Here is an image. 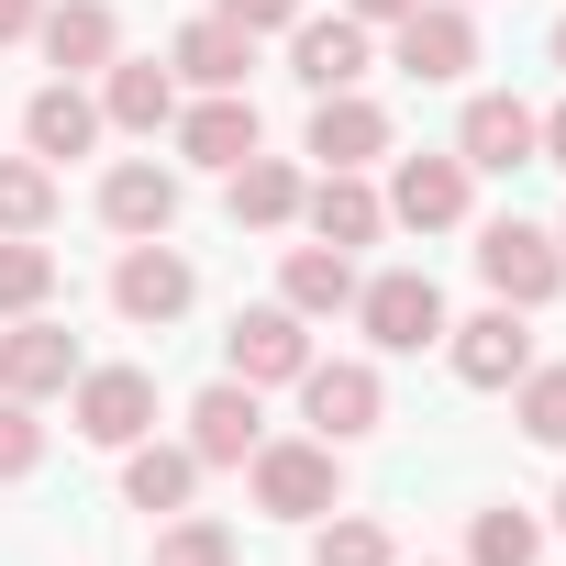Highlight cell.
Segmentation results:
<instances>
[{
    "mask_svg": "<svg viewBox=\"0 0 566 566\" xmlns=\"http://www.w3.org/2000/svg\"><path fill=\"white\" fill-rule=\"evenodd\" d=\"M244 489H255L266 522H323V511H345V444H323V433H266V444L244 455Z\"/></svg>",
    "mask_w": 566,
    "mask_h": 566,
    "instance_id": "1",
    "label": "cell"
},
{
    "mask_svg": "<svg viewBox=\"0 0 566 566\" xmlns=\"http://www.w3.org/2000/svg\"><path fill=\"white\" fill-rule=\"evenodd\" d=\"M478 277H489V301H511V312H544V301L566 290V244H555L544 222L500 211V222H478Z\"/></svg>",
    "mask_w": 566,
    "mask_h": 566,
    "instance_id": "2",
    "label": "cell"
},
{
    "mask_svg": "<svg viewBox=\"0 0 566 566\" xmlns=\"http://www.w3.org/2000/svg\"><path fill=\"white\" fill-rule=\"evenodd\" d=\"M444 290L422 266H378V277H356V334L378 345V356H422V345H444Z\"/></svg>",
    "mask_w": 566,
    "mask_h": 566,
    "instance_id": "3",
    "label": "cell"
},
{
    "mask_svg": "<svg viewBox=\"0 0 566 566\" xmlns=\"http://www.w3.org/2000/svg\"><path fill=\"white\" fill-rule=\"evenodd\" d=\"M189 301H200V266H189L167 233L123 244V266H112V312H123L134 334H167V323H189Z\"/></svg>",
    "mask_w": 566,
    "mask_h": 566,
    "instance_id": "4",
    "label": "cell"
},
{
    "mask_svg": "<svg viewBox=\"0 0 566 566\" xmlns=\"http://www.w3.org/2000/svg\"><path fill=\"white\" fill-rule=\"evenodd\" d=\"M67 422H78V444L123 455V444L156 433V378H145V367H78V378H67Z\"/></svg>",
    "mask_w": 566,
    "mask_h": 566,
    "instance_id": "5",
    "label": "cell"
},
{
    "mask_svg": "<svg viewBox=\"0 0 566 566\" xmlns=\"http://www.w3.org/2000/svg\"><path fill=\"white\" fill-rule=\"evenodd\" d=\"M301 422H312L323 444H367V433L389 422L378 367H367V356H312V367H301Z\"/></svg>",
    "mask_w": 566,
    "mask_h": 566,
    "instance_id": "6",
    "label": "cell"
},
{
    "mask_svg": "<svg viewBox=\"0 0 566 566\" xmlns=\"http://www.w3.org/2000/svg\"><path fill=\"white\" fill-rule=\"evenodd\" d=\"M301 367H312V323H301L290 301L233 312V334H222V378H244V389H301Z\"/></svg>",
    "mask_w": 566,
    "mask_h": 566,
    "instance_id": "7",
    "label": "cell"
},
{
    "mask_svg": "<svg viewBox=\"0 0 566 566\" xmlns=\"http://www.w3.org/2000/svg\"><path fill=\"white\" fill-rule=\"evenodd\" d=\"M389 67L422 78V90L467 78V67H478V12H467V0H411V12L389 23Z\"/></svg>",
    "mask_w": 566,
    "mask_h": 566,
    "instance_id": "8",
    "label": "cell"
},
{
    "mask_svg": "<svg viewBox=\"0 0 566 566\" xmlns=\"http://www.w3.org/2000/svg\"><path fill=\"white\" fill-rule=\"evenodd\" d=\"M378 200H389V222H411V233H455V222L478 211V167H467L455 145H444V156H400Z\"/></svg>",
    "mask_w": 566,
    "mask_h": 566,
    "instance_id": "9",
    "label": "cell"
},
{
    "mask_svg": "<svg viewBox=\"0 0 566 566\" xmlns=\"http://www.w3.org/2000/svg\"><path fill=\"white\" fill-rule=\"evenodd\" d=\"M444 367H455L467 389H511V378L533 367V312H511V301H489V312H467V323H444Z\"/></svg>",
    "mask_w": 566,
    "mask_h": 566,
    "instance_id": "10",
    "label": "cell"
},
{
    "mask_svg": "<svg viewBox=\"0 0 566 566\" xmlns=\"http://www.w3.org/2000/svg\"><path fill=\"white\" fill-rule=\"evenodd\" d=\"M367 67H378V34H367L356 12H301V23H290V78H301L312 101H323V90H356Z\"/></svg>",
    "mask_w": 566,
    "mask_h": 566,
    "instance_id": "11",
    "label": "cell"
},
{
    "mask_svg": "<svg viewBox=\"0 0 566 566\" xmlns=\"http://www.w3.org/2000/svg\"><path fill=\"white\" fill-rule=\"evenodd\" d=\"M167 134H178V156H189V167H211V178H233V167L266 145V123H255V101H244V90H200V101H178V123H167Z\"/></svg>",
    "mask_w": 566,
    "mask_h": 566,
    "instance_id": "12",
    "label": "cell"
},
{
    "mask_svg": "<svg viewBox=\"0 0 566 566\" xmlns=\"http://www.w3.org/2000/svg\"><path fill=\"white\" fill-rule=\"evenodd\" d=\"M34 45H45L56 78H101V67L123 56V12H112V0H45V12H34Z\"/></svg>",
    "mask_w": 566,
    "mask_h": 566,
    "instance_id": "13",
    "label": "cell"
},
{
    "mask_svg": "<svg viewBox=\"0 0 566 566\" xmlns=\"http://www.w3.org/2000/svg\"><path fill=\"white\" fill-rule=\"evenodd\" d=\"M78 367H90V356H78V334H67V323H45V312H23L12 334H0V400H56Z\"/></svg>",
    "mask_w": 566,
    "mask_h": 566,
    "instance_id": "14",
    "label": "cell"
},
{
    "mask_svg": "<svg viewBox=\"0 0 566 566\" xmlns=\"http://www.w3.org/2000/svg\"><path fill=\"white\" fill-rule=\"evenodd\" d=\"M533 134H544V112H533V101L478 90V101H467V123H455V156H467L478 178H511V167H533Z\"/></svg>",
    "mask_w": 566,
    "mask_h": 566,
    "instance_id": "15",
    "label": "cell"
},
{
    "mask_svg": "<svg viewBox=\"0 0 566 566\" xmlns=\"http://www.w3.org/2000/svg\"><path fill=\"white\" fill-rule=\"evenodd\" d=\"M255 400H266V389H244V378H211V389L189 400V433H178V444H189L200 467H244V455L266 444V411H255Z\"/></svg>",
    "mask_w": 566,
    "mask_h": 566,
    "instance_id": "16",
    "label": "cell"
},
{
    "mask_svg": "<svg viewBox=\"0 0 566 566\" xmlns=\"http://www.w3.org/2000/svg\"><path fill=\"white\" fill-rule=\"evenodd\" d=\"M112 123H101V90H78V78H45L34 101H23V156H45V167H67V156H90Z\"/></svg>",
    "mask_w": 566,
    "mask_h": 566,
    "instance_id": "17",
    "label": "cell"
},
{
    "mask_svg": "<svg viewBox=\"0 0 566 566\" xmlns=\"http://www.w3.org/2000/svg\"><path fill=\"white\" fill-rule=\"evenodd\" d=\"M101 222H112L123 244L178 233V167H167V156H123V167L101 178Z\"/></svg>",
    "mask_w": 566,
    "mask_h": 566,
    "instance_id": "18",
    "label": "cell"
},
{
    "mask_svg": "<svg viewBox=\"0 0 566 566\" xmlns=\"http://www.w3.org/2000/svg\"><path fill=\"white\" fill-rule=\"evenodd\" d=\"M301 222H312V244H345V255H356V244L389 233V200L367 189V167H323V178L301 189Z\"/></svg>",
    "mask_w": 566,
    "mask_h": 566,
    "instance_id": "19",
    "label": "cell"
},
{
    "mask_svg": "<svg viewBox=\"0 0 566 566\" xmlns=\"http://www.w3.org/2000/svg\"><path fill=\"white\" fill-rule=\"evenodd\" d=\"M301 189H312V178H301L290 156L255 145V156L222 178V211H233V233H290V222H301Z\"/></svg>",
    "mask_w": 566,
    "mask_h": 566,
    "instance_id": "20",
    "label": "cell"
},
{
    "mask_svg": "<svg viewBox=\"0 0 566 566\" xmlns=\"http://www.w3.org/2000/svg\"><path fill=\"white\" fill-rule=\"evenodd\" d=\"M101 123H112V134H167V123H178V67L112 56V67H101Z\"/></svg>",
    "mask_w": 566,
    "mask_h": 566,
    "instance_id": "21",
    "label": "cell"
},
{
    "mask_svg": "<svg viewBox=\"0 0 566 566\" xmlns=\"http://www.w3.org/2000/svg\"><path fill=\"white\" fill-rule=\"evenodd\" d=\"M301 145H312L323 167H378V156H389V112H378L367 90H323V101H312V134H301Z\"/></svg>",
    "mask_w": 566,
    "mask_h": 566,
    "instance_id": "22",
    "label": "cell"
},
{
    "mask_svg": "<svg viewBox=\"0 0 566 566\" xmlns=\"http://www.w3.org/2000/svg\"><path fill=\"white\" fill-rule=\"evenodd\" d=\"M200 478H211V467H200L189 444H156V433H145V444H123V511H145V522L189 511V500H200Z\"/></svg>",
    "mask_w": 566,
    "mask_h": 566,
    "instance_id": "23",
    "label": "cell"
},
{
    "mask_svg": "<svg viewBox=\"0 0 566 566\" xmlns=\"http://www.w3.org/2000/svg\"><path fill=\"white\" fill-rule=\"evenodd\" d=\"M277 301H290L301 323L356 312V255H345V244H290V255H277Z\"/></svg>",
    "mask_w": 566,
    "mask_h": 566,
    "instance_id": "24",
    "label": "cell"
},
{
    "mask_svg": "<svg viewBox=\"0 0 566 566\" xmlns=\"http://www.w3.org/2000/svg\"><path fill=\"white\" fill-rule=\"evenodd\" d=\"M167 67H178V90H244L255 34H233L222 12H200V23H178V34H167Z\"/></svg>",
    "mask_w": 566,
    "mask_h": 566,
    "instance_id": "25",
    "label": "cell"
},
{
    "mask_svg": "<svg viewBox=\"0 0 566 566\" xmlns=\"http://www.w3.org/2000/svg\"><path fill=\"white\" fill-rule=\"evenodd\" d=\"M56 301V244L45 233H0V323H23Z\"/></svg>",
    "mask_w": 566,
    "mask_h": 566,
    "instance_id": "26",
    "label": "cell"
},
{
    "mask_svg": "<svg viewBox=\"0 0 566 566\" xmlns=\"http://www.w3.org/2000/svg\"><path fill=\"white\" fill-rule=\"evenodd\" d=\"M511 422H522L533 444H555V455H566V356H533V367L511 378Z\"/></svg>",
    "mask_w": 566,
    "mask_h": 566,
    "instance_id": "27",
    "label": "cell"
},
{
    "mask_svg": "<svg viewBox=\"0 0 566 566\" xmlns=\"http://www.w3.org/2000/svg\"><path fill=\"white\" fill-rule=\"evenodd\" d=\"M533 555H544V522H533V511L489 500V511L467 522V566H533Z\"/></svg>",
    "mask_w": 566,
    "mask_h": 566,
    "instance_id": "28",
    "label": "cell"
},
{
    "mask_svg": "<svg viewBox=\"0 0 566 566\" xmlns=\"http://www.w3.org/2000/svg\"><path fill=\"white\" fill-rule=\"evenodd\" d=\"M312 566H400V544H389V522H367V511H323V522H312Z\"/></svg>",
    "mask_w": 566,
    "mask_h": 566,
    "instance_id": "29",
    "label": "cell"
},
{
    "mask_svg": "<svg viewBox=\"0 0 566 566\" xmlns=\"http://www.w3.org/2000/svg\"><path fill=\"white\" fill-rule=\"evenodd\" d=\"M56 222V167L45 156H0V233H45Z\"/></svg>",
    "mask_w": 566,
    "mask_h": 566,
    "instance_id": "30",
    "label": "cell"
},
{
    "mask_svg": "<svg viewBox=\"0 0 566 566\" xmlns=\"http://www.w3.org/2000/svg\"><path fill=\"white\" fill-rule=\"evenodd\" d=\"M156 566H233V522L167 511V522H156Z\"/></svg>",
    "mask_w": 566,
    "mask_h": 566,
    "instance_id": "31",
    "label": "cell"
},
{
    "mask_svg": "<svg viewBox=\"0 0 566 566\" xmlns=\"http://www.w3.org/2000/svg\"><path fill=\"white\" fill-rule=\"evenodd\" d=\"M45 467V422H34V400H0V478H34Z\"/></svg>",
    "mask_w": 566,
    "mask_h": 566,
    "instance_id": "32",
    "label": "cell"
},
{
    "mask_svg": "<svg viewBox=\"0 0 566 566\" xmlns=\"http://www.w3.org/2000/svg\"><path fill=\"white\" fill-rule=\"evenodd\" d=\"M211 12H222L233 34H255V45H266V34H290V23H301V0H211Z\"/></svg>",
    "mask_w": 566,
    "mask_h": 566,
    "instance_id": "33",
    "label": "cell"
},
{
    "mask_svg": "<svg viewBox=\"0 0 566 566\" xmlns=\"http://www.w3.org/2000/svg\"><path fill=\"white\" fill-rule=\"evenodd\" d=\"M533 167H566V101L544 112V134H533Z\"/></svg>",
    "mask_w": 566,
    "mask_h": 566,
    "instance_id": "34",
    "label": "cell"
},
{
    "mask_svg": "<svg viewBox=\"0 0 566 566\" xmlns=\"http://www.w3.org/2000/svg\"><path fill=\"white\" fill-rule=\"evenodd\" d=\"M34 12H45V0H0V45H23V34H34Z\"/></svg>",
    "mask_w": 566,
    "mask_h": 566,
    "instance_id": "35",
    "label": "cell"
},
{
    "mask_svg": "<svg viewBox=\"0 0 566 566\" xmlns=\"http://www.w3.org/2000/svg\"><path fill=\"white\" fill-rule=\"evenodd\" d=\"M345 12H356V23H367V34H389V23H400V12H411V0H345Z\"/></svg>",
    "mask_w": 566,
    "mask_h": 566,
    "instance_id": "36",
    "label": "cell"
},
{
    "mask_svg": "<svg viewBox=\"0 0 566 566\" xmlns=\"http://www.w3.org/2000/svg\"><path fill=\"white\" fill-rule=\"evenodd\" d=\"M555 533H566V478H555Z\"/></svg>",
    "mask_w": 566,
    "mask_h": 566,
    "instance_id": "37",
    "label": "cell"
},
{
    "mask_svg": "<svg viewBox=\"0 0 566 566\" xmlns=\"http://www.w3.org/2000/svg\"><path fill=\"white\" fill-rule=\"evenodd\" d=\"M555 67H566V23H555Z\"/></svg>",
    "mask_w": 566,
    "mask_h": 566,
    "instance_id": "38",
    "label": "cell"
},
{
    "mask_svg": "<svg viewBox=\"0 0 566 566\" xmlns=\"http://www.w3.org/2000/svg\"><path fill=\"white\" fill-rule=\"evenodd\" d=\"M555 244H566V222H555Z\"/></svg>",
    "mask_w": 566,
    "mask_h": 566,
    "instance_id": "39",
    "label": "cell"
},
{
    "mask_svg": "<svg viewBox=\"0 0 566 566\" xmlns=\"http://www.w3.org/2000/svg\"><path fill=\"white\" fill-rule=\"evenodd\" d=\"M467 12H478V0H467Z\"/></svg>",
    "mask_w": 566,
    "mask_h": 566,
    "instance_id": "40",
    "label": "cell"
}]
</instances>
